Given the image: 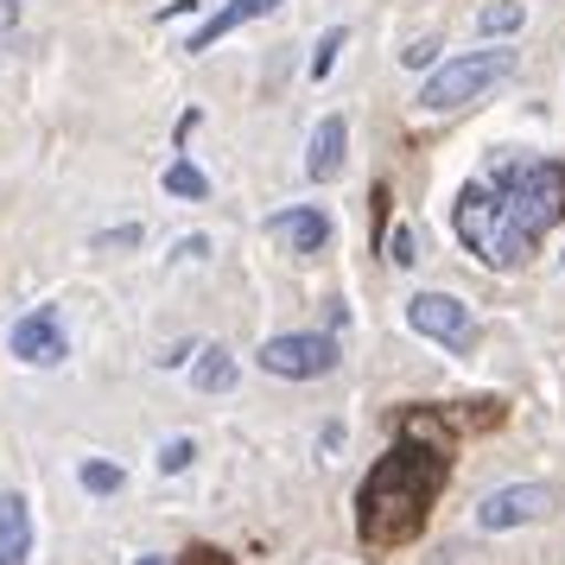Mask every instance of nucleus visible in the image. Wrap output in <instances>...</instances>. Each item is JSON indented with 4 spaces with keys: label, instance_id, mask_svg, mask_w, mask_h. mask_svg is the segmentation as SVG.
Returning a JSON list of instances; mask_svg holds the SVG:
<instances>
[{
    "label": "nucleus",
    "instance_id": "nucleus-1",
    "mask_svg": "<svg viewBox=\"0 0 565 565\" xmlns=\"http://www.w3.org/2000/svg\"><path fill=\"white\" fill-rule=\"evenodd\" d=\"M565 223V166L527 147H495V153L463 179L451 230L489 274L527 267L546 235Z\"/></svg>",
    "mask_w": 565,
    "mask_h": 565
},
{
    "label": "nucleus",
    "instance_id": "nucleus-2",
    "mask_svg": "<svg viewBox=\"0 0 565 565\" xmlns=\"http://www.w3.org/2000/svg\"><path fill=\"white\" fill-rule=\"evenodd\" d=\"M489 419H502V407L477 413V419L470 413H451V407H407L401 413L394 445L375 458V470L356 489V534L369 546H382V553L419 540V527L433 521L438 495L451 483V445H458V433L463 426H489Z\"/></svg>",
    "mask_w": 565,
    "mask_h": 565
},
{
    "label": "nucleus",
    "instance_id": "nucleus-3",
    "mask_svg": "<svg viewBox=\"0 0 565 565\" xmlns=\"http://www.w3.org/2000/svg\"><path fill=\"white\" fill-rule=\"evenodd\" d=\"M502 77H514V52H509V45L463 52V57L438 64L433 77H426V89H419V108H426V115H451V108H470V103H483V96H489V89H495Z\"/></svg>",
    "mask_w": 565,
    "mask_h": 565
},
{
    "label": "nucleus",
    "instance_id": "nucleus-4",
    "mask_svg": "<svg viewBox=\"0 0 565 565\" xmlns=\"http://www.w3.org/2000/svg\"><path fill=\"white\" fill-rule=\"evenodd\" d=\"M260 369L280 382H318L337 369V337L331 331H292V337H267L260 343Z\"/></svg>",
    "mask_w": 565,
    "mask_h": 565
},
{
    "label": "nucleus",
    "instance_id": "nucleus-5",
    "mask_svg": "<svg viewBox=\"0 0 565 565\" xmlns=\"http://www.w3.org/2000/svg\"><path fill=\"white\" fill-rule=\"evenodd\" d=\"M407 324L426 337V343L451 350V356L477 350V318H470V306L451 299V292H413L407 299Z\"/></svg>",
    "mask_w": 565,
    "mask_h": 565
},
{
    "label": "nucleus",
    "instance_id": "nucleus-6",
    "mask_svg": "<svg viewBox=\"0 0 565 565\" xmlns=\"http://www.w3.org/2000/svg\"><path fill=\"white\" fill-rule=\"evenodd\" d=\"M553 514V489L546 483H509L477 502V527L483 534H509V527H527V521H546Z\"/></svg>",
    "mask_w": 565,
    "mask_h": 565
},
{
    "label": "nucleus",
    "instance_id": "nucleus-7",
    "mask_svg": "<svg viewBox=\"0 0 565 565\" xmlns=\"http://www.w3.org/2000/svg\"><path fill=\"white\" fill-rule=\"evenodd\" d=\"M13 356L20 362H32V369H57V362L71 356V337H64V324H57V311L52 306H39V311H26L20 324H13Z\"/></svg>",
    "mask_w": 565,
    "mask_h": 565
},
{
    "label": "nucleus",
    "instance_id": "nucleus-8",
    "mask_svg": "<svg viewBox=\"0 0 565 565\" xmlns=\"http://www.w3.org/2000/svg\"><path fill=\"white\" fill-rule=\"evenodd\" d=\"M267 230H274V242H286L292 255H324V242H331V216L311 210V204H292V210H280Z\"/></svg>",
    "mask_w": 565,
    "mask_h": 565
},
{
    "label": "nucleus",
    "instance_id": "nucleus-9",
    "mask_svg": "<svg viewBox=\"0 0 565 565\" xmlns=\"http://www.w3.org/2000/svg\"><path fill=\"white\" fill-rule=\"evenodd\" d=\"M32 559V509L20 489H0V565Z\"/></svg>",
    "mask_w": 565,
    "mask_h": 565
},
{
    "label": "nucleus",
    "instance_id": "nucleus-10",
    "mask_svg": "<svg viewBox=\"0 0 565 565\" xmlns=\"http://www.w3.org/2000/svg\"><path fill=\"white\" fill-rule=\"evenodd\" d=\"M343 153H350V121H343V115H324V121H318V134H311L306 172H311L318 184L337 179V172H343Z\"/></svg>",
    "mask_w": 565,
    "mask_h": 565
},
{
    "label": "nucleus",
    "instance_id": "nucleus-11",
    "mask_svg": "<svg viewBox=\"0 0 565 565\" xmlns=\"http://www.w3.org/2000/svg\"><path fill=\"white\" fill-rule=\"evenodd\" d=\"M274 7H280V0H230L223 13H210L204 26H198V32H191V39H184V52H191V57H198V52H210V45H216L223 32L248 26V20H260V13H274Z\"/></svg>",
    "mask_w": 565,
    "mask_h": 565
},
{
    "label": "nucleus",
    "instance_id": "nucleus-12",
    "mask_svg": "<svg viewBox=\"0 0 565 565\" xmlns=\"http://www.w3.org/2000/svg\"><path fill=\"white\" fill-rule=\"evenodd\" d=\"M191 387H198V394H230L235 387V356L223 350V343L198 350V362H191Z\"/></svg>",
    "mask_w": 565,
    "mask_h": 565
},
{
    "label": "nucleus",
    "instance_id": "nucleus-13",
    "mask_svg": "<svg viewBox=\"0 0 565 565\" xmlns=\"http://www.w3.org/2000/svg\"><path fill=\"white\" fill-rule=\"evenodd\" d=\"M521 26H527V7H521V0H495V7L477 13V32H483V39H509V32H521Z\"/></svg>",
    "mask_w": 565,
    "mask_h": 565
},
{
    "label": "nucleus",
    "instance_id": "nucleus-14",
    "mask_svg": "<svg viewBox=\"0 0 565 565\" xmlns=\"http://www.w3.org/2000/svg\"><path fill=\"white\" fill-rule=\"evenodd\" d=\"M166 191H172V198H191V204H204V198H210V179L191 166V159H172V166H166Z\"/></svg>",
    "mask_w": 565,
    "mask_h": 565
},
{
    "label": "nucleus",
    "instance_id": "nucleus-15",
    "mask_svg": "<svg viewBox=\"0 0 565 565\" xmlns=\"http://www.w3.org/2000/svg\"><path fill=\"white\" fill-rule=\"evenodd\" d=\"M77 483L89 489V495H115V489H121V470H115L108 458H89V463L77 470Z\"/></svg>",
    "mask_w": 565,
    "mask_h": 565
},
{
    "label": "nucleus",
    "instance_id": "nucleus-16",
    "mask_svg": "<svg viewBox=\"0 0 565 565\" xmlns=\"http://www.w3.org/2000/svg\"><path fill=\"white\" fill-rule=\"evenodd\" d=\"M382 255L394 260V267H413V260H419V230H413V223H401L394 235H382Z\"/></svg>",
    "mask_w": 565,
    "mask_h": 565
},
{
    "label": "nucleus",
    "instance_id": "nucleus-17",
    "mask_svg": "<svg viewBox=\"0 0 565 565\" xmlns=\"http://www.w3.org/2000/svg\"><path fill=\"white\" fill-rule=\"evenodd\" d=\"M343 45H350V32H343V26L324 32V39H318V52H311V77H331V71H337V52H343Z\"/></svg>",
    "mask_w": 565,
    "mask_h": 565
},
{
    "label": "nucleus",
    "instance_id": "nucleus-18",
    "mask_svg": "<svg viewBox=\"0 0 565 565\" xmlns=\"http://www.w3.org/2000/svg\"><path fill=\"white\" fill-rule=\"evenodd\" d=\"M191 458H198V445H191V438H166V451H159V470H172V477H179Z\"/></svg>",
    "mask_w": 565,
    "mask_h": 565
},
{
    "label": "nucleus",
    "instance_id": "nucleus-19",
    "mask_svg": "<svg viewBox=\"0 0 565 565\" xmlns=\"http://www.w3.org/2000/svg\"><path fill=\"white\" fill-rule=\"evenodd\" d=\"M89 248H140V223H128V230H103V235H89Z\"/></svg>",
    "mask_w": 565,
    "mask_h": 565
},
{
    "label": "nucleus",
    "instance_id": "nucleus-20",
    "mask_svg": "<svg viewBox=\"0 0 565 565\" xmlns=\"http://www.w3.org/2000/svg\"><path fill=\"white\" fill-rule=\"evenodd\" d=\"M179 565H242V559H230L223 546H184V553H179Z\"/></svg>",
    "mask_w": 565,
    "mask_h": 565
},
{
    "label": "nucleus",
    "instance_id": "nucleus-21",
    "mask_svg": "<svg viewBox=\"0 0 565 565\" xmlns=\"http://www.w3.org/2000/svg\"><path fill=\"white\" fill-rule=\"evenodd\" d=\"M438 57V39H419V45H413V52H401V64H413V71H426V64H433Z\"/></svg>",
    "mask_w": 565,
    "mask_h": 565
},
{
    "label": "nucleus",
    "instance_id": "nucleus-22",
    "mask_svg": "<svg viewBox=\"0 0 565 565\" xmlns=\"http://www.w3.org/2000/svg\"><path fill=\"white\" fill-rule=\"evenodd\" d=\"M172 255H179V260H204V255H210V235H184Z\"/></svg>",
    "mask_w": 565,
    "mask_h": 565
},
{
    "label": "nucleus",
    "instance_id": "nucleus-23",
    "mask_svg": "<svg viewBox=\"0 0 565 565\" xmlns=\"http://www.w3.org/2000/svg\"><path fill=\"white\" fill-rule=\"evenodd\" d=\"M140 565H166V559H140Z\"/></svg>",
    "mask_w": 565,
    "mask_h": 565
}]
</instances>
